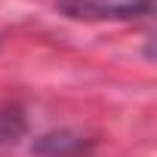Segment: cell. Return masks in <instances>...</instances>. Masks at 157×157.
<instances>
[{
  "label": "cell",
  "instance_id": "cell-1",
  "mask_svg": "<svg viewBox=\"0 0 157 157\" xmlns=\"http://www.w3.org/2000/svg\"><path fill=\"white\" fill-rule=\"evenodd\" d=\"M56 10L80 22H126L151 16L154 0H56Z\"/></svg>",
  "mask_w": 157,
  "mask_h": 157
},
{
  "label": "cell",
  "instance_id": "cell-2",
  "mask_svg": "<svg viewBox=\"0 0 157 157\" xmlns=\"http://www.w3.org/2000/svg\"><path fill=\"white\" fill-rule=\"evenodd\" d=\"M93 148V142L80 132H46L34 142V151L43 154V157H74V154H86Z\"/></svg>",
  "mask_w": 157,
  "mask_h": 157
},
{
  "label": "cell",
  "instance_id": "cell-3",
  "mask_svg": "<svg viewBox=\"0 0 157 157\" xmlns=\"http://www.w3.org/2000/svg\"><path fill=\"white\" fill-rule=\"evenodd\" d=\"M25 132V114L16 105H0V148L13 145Z\"/></svg>",
  "mask_w": 157,
  "mask_h": 157
}]
</instances>
